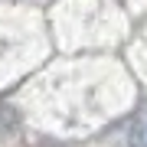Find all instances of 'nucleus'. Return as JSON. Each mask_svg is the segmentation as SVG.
<instances>
[{
	"label": "nucleus",
	"mask_w": 147,
	"mask_h": 147,
	"mask_svg": "<svg viewBox=\"0 0 147 147\" xmlns=\"http://www.w3.org/2000/svg\"><path fill=\"white\" fill-rule=\"evenodd\" d=\"M127 144H131V147H147V111H141V115L134 118V124H131V137H127Z\"/></svg>",
	"instance_id": "nucleus-1"
}]
</instances>
